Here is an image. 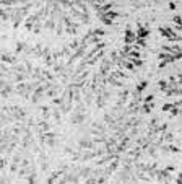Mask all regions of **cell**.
I'll list each match as a JSON object with an SVG mask.
<instances>
[{
  "label": "cell",
  "mask_w": 182,
  "mask_h": 184,
  "mask_svg": "<svg viewBox=\"0 0 182 184\" xmlns=\"http://www.w3.org/2000/svg\"><path fill=\"white\" fill-rule=\"evenodd\" d=\"M62 18H64V24H65V34H68V36L78 34V29L81 26V23L80 21H75L73 18L67 13V10L62 13Z\"/></svg>",
  "instance_id": "obj_1"
},
{
  "label": "cell",
  "mask_w": 182,
  "mask_h": 184,
  "mask_svg": "<svg viewBox=\"0 0 182 184\" xmlns=\"http://www.w3.org/2000/svg\"><path fill=\"white\" fill-rule=\"evenodd\" d=\"M67 171H68V166H67V164H64V166H60L59 169H55L51 176H47L46 182H49V184H52V182H59V179L67 173Z\"/></svg>",
  "instance_id": "obj_2"
},
{
  "label": "cell",
  "mask_w": 182,
  "mask_h": 184,
  "mask_svg": "<svg viewBox=\"0 0 182 184\" xmlns=\"http://www.w3.org/2000/svg\"><path fill=\"white\" fill-rule=\"evenodd\" d=\"M46 91H47V88H46V85H44V83H41L39 86H36V90L33 91V94H31V103H33V104H36L37 103V101H39L42 96H44V94H46Z\"/></svg>",
  "instance_id": "obj_3"
},
{
  "label": "cell",
  "mask_w": 182,
  "mask_h": 184,
  "mask_svg": "<svg viewBox=\"0 0 182 184\" xmlns=\"http://www.w3.org/2000/svg\"><path fill=\"white\" fill-rule=\"evenodd\" d=\"M42 62H44V67H47V68H52L54 65V59H52V50L49 49V47H44V54H42Z\"/></svg>",
  "instance_id": "obj_4"
},
{
  "label": "cell",
  "mask_w": 182,
  "mask_h": 184,
  "mask_svg": "<svg viewBox=\"0 0 182 184\" xmlns=\"http://www.w3.org/2000/svg\"><path fill=\"white\" fill-rule=\"evenodd\" d=\"M78 148L80 150H95L98 148V143L91 140H88V138H81V140H78Z\"/></svg>",
  "instance_id": "obj_5"
},
{
  "label": "cell",
  "mask_w": 182,
  "mask_h": 184,
  "mask_svg": "<svg viewBox=\"0 0 182 184\" xmlns=\"http://www.w3.org/2000/svg\"><path fill=\"white\" fill-rule=\"evenodd\" d=\"M39 112H41L39 117L51 120L52 119V104H42V106H39Z\"/></svg>",
  "instance_id": "obj_6"
},
{
  "label": "cell",
  "mask_w": 182,
  "mask_h": 184,
  "mask_svg": "<svg viewBox=\"0 0 182 184\" xmlns=\"http://www.w3.org/2000/svg\"><path fill=\"white\" fill-rule=\"evenodd\" d=\"M121 153H106V156H103V158H98L96 160V164L98 166H106V164H109L114 158H117Z\"/></svg>",
  "instance_id": "obj_7"
},
{
  "label": "cell",
  "mask_w": 182,
  "mask_h": 184,
  "mask_svg": "<svg viewBox=\"0 0 182 184\" xmlns=\"http://www.w3.org/2000/svg\"><path fill=\"white\" fill-rule=\"evenodd\" d=\"M86 119V112H72V117H70V122L73 125H80L83 124Z\"/></svg>",
  "instance_id": "obj_8"
},
{
  "label": "cell",
  "mask_w": 182,
  "mask_h": 184,
  "mask_svg": "<svg viewBox=\"0 0 182 184\" xmlns=\"http://www.w3.org/2000/svg\"><path fill=\"white\" fill-rule=\"evenodd\" d=\"M0 60H2V64H8V65H15V64H18L16 54L10 55L8 52H2V57H0Z\"/></svg>",
  "instance_id": "obj_9"
},
{
  "label": "cell",
  "mask_w": 182,
  "mask_h": 184,
  "mask_svg": "<svg viewBox=\"0 0 182 184\" xmlns=\"http://www.w3.org/2000/svg\"><path fill=\"white\" fill-rule=\"evenodd\" d=\"M33 171H36V168H34V166H21V168H20V171L16 173V176L20 177V179H24V177H26L28 174H31Z\"/></svg>",
  "instance_id": "obj_10"
},
{
  "label": "cell",
  "mask_w": 182,
  "mask_h": 184,
  "mask_svg": "<svg viewBox=\"0 0 182 184\" xmlns=\"http://www.w3.org/2000/svg\"><path fill=\"white\" fill-rule=\"evenodd\" d=\"M137 41V33H133L130 28L125 29V37H124V42L125 44H133Z\"/></svg>",
  "instance_id": "obj_11"
},
{
  "label": "cell",
  "mask_w": 182,
  "mask_h": 184,
  "mask_svg": "<svg viewBox=\"0 0 182 184\" xmlns=\"http://www.w3.org/2000/svg\"><path fill=\"white\" fill-rule=\"evenodd\" d=\"M137 26H138V29H137V37H145V39H146V37L150 36L148 26H146V24H142V23H138Z\"/></svg>",
  "instance_id": "obj_12"
},
{
  "label": "cell",
  "mask_w": 182,
  "mask_h": 184,
  "mask_svg": "<svg viewBox=\"0 0 182 184\" xmlns=\"http://www.w3.org/2000/svg\"><path fill=\"white\" fill-rule=\"evenodd\" d=\"M158 59H159V60H167L169 64H174V62H176L174 54H171V52H164V50L158 54Z\"/></svg>",
  "instance_id": "obj_13"
},
{
  "label": "cell",
  "mask_w": 182,
  "mask_h": 184,
  "mask_svg": "<svg viewBox=\"0 0 182 184\" xmlns=\"http://www.w3.org/2000/svg\"><path fill=\"white\" fill-rule=\"evenodd\" d=\"M106 55V49H101V50H99V52L95 55V57H93V59L90 60V62H88V67H93V65H96L98 64V62H101V59H103V57Z\"/></svg>",
  "instance_id": "obj_14"
},
{
  "label": "cell",
  "mask_w": 182,
  "mask_h": 184,
  "mask_svg": "<svg viewBox=\"0 0 182 184\" xmlns=\"http://www.w3.org/2000/svg\"><path fill=\"white\" fill-rule=\"evenodd\" d=\"M154 107V103L151 101V103H142V106H140V116H143V114H150L151 112V109Z\"/></svg>",
  "instance_id": "obj_15"
},
{
  "label": "cell",
  "mask_w": 182,
  "mask_h": 184,
  "mask_svg": "<svg viewBox=\"0 0 182 184\" xmlns=\"http://www.w3.org/2000/svg\"><path fill=\"white\" fill-rule=\"evenodd\" d=\"M146 86H148V80H142V81H138V85L135 86V90H133V91L143 94V91L146 90Z\"/></svg>",
  "instance_id": "obj_16"
},
{
  "label": "cell",
  "mask_w": 182,
  "mask_h": 184,
  "mask_svg": "<svg viewBox=\"0 0 182 184\" xmlns=\"http://www.w3.org/2000/svg\"><path fill=\"white\" fill-rule=\"evenodd\" d=\"M0 5L2 7H18L20 2L18 0H0Z\"/></svg>",
  "instance_id": "obj_17"
},
{
  "label": "cell",
  "mask_w": 182,
  "mask_h": 184,
  "mask_svg": "<svg viewBox=\"0 0 182 184\" xmlns=\"http://www.w3.org/2000/svg\"><path fill=\"white\" fill-rule=\"evenodd\" d=\"M24 49H26V42L18 41L16 46H15V54H21V52H24Z\"/></svg>",
  "instance_id": "obj_18"
},
{
  "label": "cell",
  "mask_w": 182,
  "mask_h": 184,
  "mask_svg": "<svg viewBox=\"0 0 182 184\" xmlns=\"http://www.w3.org/2000/svg\"><path fill=\"white\" fill-rule=\"evenodd\" d=\"M24 181H26V182H31V184H33V182H37V173H36V171H33L31 174H28L26 177H24Z\"/></svg>",
  "instance_id": "obj_19"
},
{
  "label": "cell",
  "mask_w": 182,
  "mask_h": 184,
  "mask_svg": "<svg viewBox=\"0 0 182 184\" xmlns=\"http://www.w3.org/2000/svg\"><path fill=\"white\" fill-rule=\"evenodd\" d=\"M104 15L108 16V18H111V20H114V18H119V16H121V13H119L117 10H109V11H106Z\"/></svg>",
  "instance_id": "obj_20"
},
{
  "label": "cell",
  "mask_w": 182,
  "mask_h": 184,
  "mask_svg": "<svg viewBox=\"0 0 182 184\" xmlns=\"http://www.w3.org/2000/svg\"><path fill=\"white\" fill-rule=\"evenodd\" d=\"M129 60H130L132 64L135 65V68H138V67H143V65H145V62H143L142 59H133V57H130Z\"/></svg>",
  "instance_id": "obj_21"
},
{
  "label": "cell",
  "mask_w": 182,
  "mask_h": 184,
  "mask_svg": "<svg viewBox=\"0 0 182 184\" xmlns=\"http://www.w3.org/2000/svg\"><path fill=\"white\" fill-rule=\"evenodd\" d=\"M174 142V134L172 132H169L166 130V134H164V143H172Z\"/></svg>",
  "instance_id": "obj_22"
},
{
  "label": "cell",
  "mask_w": 182,
  "mask_h": 184,
  "mask_svg": "<svg viewBox=\"0 0 182 184\" xmlns=\"http://www.w3.org/2000/svg\"><path fill=\"white\" fill-rule=\"evenodd\" d=\"M90 33H91V36H104L106 31L101 28H96V29H90Z\"/></svg>",
  "instance_id": "obj_23"
},
{
  "label": "cell",
  "mask_w": 182,
  "mask_h": 184,
  "mask_svg": "<svg viewBox=\"0 0 182 184\" xmlns=\"http://www.w3.org/2000/svg\"><path fill=\"white\" fill-rule=\"evenodd\" d=\"M167 85H169L167 80H159V81H158V88H159L161 91H166V90H167Z\"/></svg>",
  "instance_id": "obj_24"
},
{
  "label": "cell",
  "mask_w": 182,
  "mask_h": 184,
  "mask_svg": "<svg viewBox=\"0 0 182 184\" xmlns=\"http://www.w3.org/2000/svg\"><path fill=\"white\" fill-rule=\"evenodd\" d=\"M180 114V107H177V106H174L171 111H169V117H176V116H179Z\"/></svg>",
  "instance_id": "obj_25"
},
{
  "label": "cell",
  "mask_w": 182,
  "mask_h": 184,
  "mask_svg": "<svg viewBox=\"0 0 182 184\" xmlns=\"http://www.w3.org/2000/svg\"><path fill=\"white\" fill-rule=\"evenodd\" d=\"M135 44H138L140 47H143V49H145V47H146V39H145V37H137Z\"/></svg>",
  "instance_id": "obj_26"
},
{
  "label": "cell",
  "mask_w": 182,
  "mask_h": 184,
  "mask_svg": "<svg viewBox=\"0 0 182 184\" xmlns=\"http://www.w3.org/2000/svg\"><path fill=\"white\" fill-rule=\"evenodd\" d=\"M156 125H159V117H153L151 120H150L148 127H156Z\"/></svg>",
  "instance_id": "obj_27"
},
{
  "label": "cell",
  "mask_w": 182,
  "mask_h": 184,
  "mask_svg": "<svg viewBox=\"0 0 182 184\" xmlns=\"http://www.w3.org/2000/svg\"><path fill=\"white\" fill-rule=\"evenodd\" d=\"M172 107H174V103H166V104H163V107H161V109L164 111V112H167V111H171Z\"/></svg>",
  "instance_id": "obj_28"
},
{
  "label": "cell",
  "mask_w": 182,
  "mask_h": 184,
  "mask_svg": "<svg viewBox=\"0 0 182 184\" xmlns=\"http://www.w3.org/2000/svg\"><path fill=\"white\" fill-rule=\"evenodd\" d=\"M172 24H182V16H180V15H174Z\"/></svg>",
  "instance_id": "obj_29"
},
{
  "label": "cell",
  "mask_w": 182,
  "mask_h": 184,
  "mask_svg": "<svg viewBox=\"0 0 182 184\" xmlns=\"http://www.w3.org/2000/svg\"><path fill=\"white\" fill-rule=\"evenodd\" d=\"M20 166H31V160H29L28 156H26V158L23 156V160H21V163H20Z\"/></svg>",
  "instance_id": "obj_30"
},
{
  "label": "cell",
  "mask_w": 182,
  "mask_h": 184,
  "mask_svg": "<svg viewBox=\"0 0 182 184\" xmlns=\"http://www.w3.org/2000/svg\"><path fill=\"white\" fill-rule=\"evenodd\" d=\"M167 145H169V151H172V153H179L180 151V148L176 147V145H172V143H167Z\"/></svg>",
  "instance_id": "obj_31"
},
{
  "label": "cell",
  "mask_w": 182,
  "mask_h": 184,
  "mask_svg": "<svg viewBox=\"0 0 182 184\" xmlns=\"http://www.w3.org/2000/svg\"><path fill=\"white\" fill-rule=\"evenodd\" d=\"M167 65H169V62H167V60H161V62H159V65H158V68H159V70H163V68H166Z\"/></svg>",
  "instance_id": "obj_32"
},
{
  "label": "cell",
  "mask_w": 182,
  "mask_h": 184,
  "mask_svg": "<svg viewBox=\"0 0 182 184\" xmlns=\"http://www.w3.org/2000/svg\"><path fill=\"white\" fill-rule=\"evenodd\" d=\"M153 99H154V94H148V96L143 98V103H151Z\"/></svg>",
  "instance_id": "obj_33"
},
{
  "label": "cell",
  "mask_w": 182,
  "mask_h": 184,
  "mask_svg": "<svg viewBox=\"0 0 182 184\" xmlns=\"http://www.w3.org/2000/svg\"><path fill=\"white\" fill-rule=\"evenodd\" d=\"M174 182H179V184H182V173H177V176L174 177Z\"/></svg>",
  "instance_id": "obj_34"
},
{
  "label": "cell",
  "mask_w": 182,
  "mask_h": 184,
  "mask_svg": "<svg viewBox=\"0 0 182 184\" xmlns=\"http://www.w3.org/2000/svg\"><path fill=\"white\" fill-rule=\"evenodd\" d=\"M177 86H179V88H182V72L177 75Z\"/></svg>",
  "instance_id": "obj_35"
},
{
  "label": "cell",
  "mask_w": 182,
  "mask_h": 184,
  "mask_svg": "<svg viewBox=\"0 0 182 184\" xmlns=\"http://www.w3.org/2000/svg\"><path fill=\"white\" fill-rule=\"evenodd\" d=\"M169 8L174 10V8H176V3H174V2H171V3H169Z\"/></svg>",
  "instance_id": "obj_36"
},
{
  "label": "cell",
  "mask_w": 182,
  "mask_h": 184,
  "mask_svg": "<svg viewBox=\"0 0 182 184\" xmlns=\"http://www.w3.org/2000/svg\"><path fill=\"white\" fill-rule=\"evenodd\" d=\"M180 26H182V24H180Z\"/></svg>",
  "instance_id": "obj_37"
}]
</instances>
